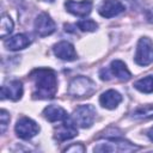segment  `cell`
<instances>
[{
  "label": "cell",
  "mask_w": 153,
  "mask_h": 153,
  "mask_svg": "<svg viewBox=\"0 0 153 153\" xmlns=\"http://www.w3.org/2000/svg\"><path fill=\"white\" fill-rule=\"evenodd\" d=\"M0 123H1L0 124L1 126V134H4L5 130H6V128H7V124L10 123V115L4 109L0 111Z\"/></svg>",
  "instance_id": "obj_21"
},
{
  "label": "cell",
  "mask_w": 153,
  "mask_h": 153,
  "mask_svg": "<svg viewBox=\"0 0 153 153\" xmlns=\"http://www.w3.org/2000/svg\"><path fill=\"white\" fill-rule=\"evenodd\" d=\"M30 43H31V39L29 38V36H26L24 33H18V35L6 39L5 47L10 50H20V49L26 48Z\"/></svg>",
  "instance_id": "obj_16"
},
{
  "label": "cell",
  "mask_w": 153,
  "mask_h": 153,
  "mask_svg": "<svg viewBox=\"0 0 153 153\" xmlns=\"http://www.w3.org/2000/svg\"><path fill=\"white\" fill-rule=\"evenodd\" d=\"M66 10L78 17H86L90 14L92 10V1L91 0H84V1H74V0H67L65 2Z\"/></svg>",
  "instance_id": "obj_9"
},
{
  "label": "cell",
  "mask_w": 153,
  "mask_h": 153,
  "mask_svg": "<svg viewBox=\"0 0 153 153\" xmlns=\"http://www.w3.org/2000/svg\"><path fill=\"white\" fill-rule=\"evenodd\" d=\"M30 78L35 85L33 97L38 99L54 98L57 91L56 74L50 68H37L30 73Z\"/></svg>",
  "instance_id": "obj_1"
},
{
  "label": "cell",
  "mask_w": 153,
  "mask_h": 153,
  "mask_svg": "<svg viewBox=\"0 0 153 153\" xmlns=\"http://www.w3.org/2000/svg\"><path fill=\"white\" fill-rule=\"evenodd\" d=\"M122 102V96L115 91V90H109L105 91L104 93H102V96L99 97V103L103 108L105 109H115L117 108V105Z\"/></svg>",
  "instance_id": "obj_14"
},
{
  "label": "cell",
  "mask_w": 153,
  "mask_h": 153,
  "mask_svg": "<svg viewBox=\"0 0 153 153\" xmlns=\"http://www.w3.org/2000/svg\"><path fill=\"white\" fill-rule=\"evenodd\" d=\"M35 30L41 37L51 35L55 31V23L47 13H41L35 20Z\"/></svg>",
  "instance_id": "obj_8"
},
{
  "label": "cell",
  "mask_w": 153,
  "mask_h": 153,
  "mask_svg": "<svg viewBox=\"0 0 153 153\" xmlns=\"http://www.w3.org/2000/svg\"><path fill=\"white\" fill-rule=\"evenodd\" d=\"M96 118V109L92 105H80L73 114L74 122L81 128H90Z\"/></svg>",
  "instance_id": "obj_6"
},
{
  "label": "cell",
  "mask_w": 153,
  "mask_h": 153,
  "mask_svg": "<svg viewBox=\"0 0 153 153\" xmlns=\"http://www.w3.org/2000/svg\"><path fill=\"white\" fill-rule=\"evenodd\" d=\"M13 30V22L12 19L7 16L4 14L1 18V25H0V36L1 38H5L7 35H10Z\"/></svg>",
  "instance_id": "obj_19"
},
{
  "label": "cell",
  "mask_w": 153,
  "mask_h": 153,
  "mask_svg": "<svg viewBox=\"0 0 153 153\" xmlns=\"http://www.w3.org/2000/svg\"><path fill=\"white\" fill-rule=\"evenodd\" d=\"M96 91V84L87 76L74 78L68 87V94L74 98L91 97Z\"/></svg>",
  "instance_id": "obj_2"
},
{
  "label": "cell",
  "mask_w": 153,
  "mask_h": 153,
  "mask_svg": "<svg viewBox=\"0 0 153 153\" xmlns=\"http://www.w3.org/2000/svg\"><path fill=\"white\" fill-rule=\"evenodd\" d=\"M45 1H50V2H51V1H54V0H45Z\"/></svg>",
  "instance_id": "obj_24"
},
{
  "label": "cell",
  "mask_w": 153,
  "mask_h": 153,
  "mask_svg": "<svg viewBox=\"0 0 153 153\" xmlns=\"http://www.w3.org/2000/svg\"><path fill=\"white\" fill-rule=\"evenodd\" d=\"M99 75H100L102 80H109L110 75H114V76H116L117 79H120L122 81H127L131 76V74L128 71L126 63L122 62L121 60H114L109 68H104V69L100 71Z\"/></svg>",
  "instance_id": "obj_5"
},
{
  "label": "cell",
  "mask_w": 153,
  "mask_h": 153,
  "mask_svg": "<svg viewBox=\"0 0 153 153\" xmlns=\"http://www.w3.org/2000/svg\"><path fill=\"white\" fill-rule=\"evenodd\" d=\"M14 129L18 137L23 140H30L39 131V127L37 126V123L27 117H22L20 120H18Z\"/></svg>",
  "instance_id": "obj_7"
},
{
  "label": "cell",
  "mask_w": 153,
  "mask_h": 153,
  "mask_svg": "<svg viewBox=\"0 0 153 153\" xmlns=\"http://www.w3.org/2000/svg\"><path fill=\"white\" fill-rule=\"evenodd\" d=\"M76 134H78V129L74 126V122L71 121L69 118H67L62 122V124H60L59 127L55 128L54 137L59 141H66V140L74 137Z\"/></svg>",
  "instance_id": "obj_11"
},
{
  "label": "cell",
  "mask_w": 153,
  "mask_h": 153,
  "mask_svg": "<svg viewBox=\"0 0 153 153\" xmlns=\"http://www.w3.org/2000/svg\"><path fill=\"white\" fill-rule=\"evenodd\" d=\"M65 151L66 152H80V153H82V152H85V147L81 143H75V145L67 147Z\"/></svg>",
  "instance_id": "obj_22"
},
{
  "label": "cell",
  "mask_w": 153,
  "mask_h": 153,
  "mask_svg": "<svg viewBox=\"0 0 153 153\" xmlns=\"http://www.w3.org/2000/svg\"><path fill=\"white\" fill-rule=\"evenodd\" d=\"M78 27L81 30V31H87V32H91V31H94L98 25L96 22L91 20V19H84V20H80L78 23Z\"/></svg>",
  "instance_id": "obj_20"
},
{
  "label": "cell",
  "mask_w": 153,
  "mask_h": 153,
  "mask_svg": "<svg viewBox=\"0 0 153 153\" xmlns=\"http://www.w3.org/2000/svg\"><path fill=\"white\" fill-rule=\"evenodd\" d=\"M134 87L143 93H152L153 92V75H148L137 80L134 84Z\"/></svg>",
  "instance_id": "obj_17"
},
{
  "label": "cell",
  "mask_w": 153,
  "mask_h": 153,
  "mask_svg": "<svg viewBox=\"0 0 153 153\" xmlns=\"http://www.w3.org/2000/svg\"><path fill=\"white\" fill-rule=\"evenodd\" d=\"M53 51L59 59L65 61H73L76 59V53L73 44H71L67 41H61L56 43L53 48Z\"/></svg>",
  "instance_id": "obj_13"
},
{
  "label": "cell",
  "mask_w": 153,
  "mask_h": 153,
  "mask_svg": "<svg viewBox=\"0 0 153 153\" xmlns=\"http://www.w3.org/2000/svg\"><path fill=\"white\" fill-rule=\"evenodd\" d=\"M23 96V84L19 80H12L8 84L1 86V99L8 98L11 100H18Z\"/></svg>",
  "instance_id": "obj_12"
},
{
  "label": "cell",
  "mask_w": 153,
  "mask_h": 153,
  "mask_svg": "<svg viewBox=\"0 0 153 153\" xmlns=\"http://www.w3.org/2000/svg\"><path fill=\"white\" fill-rule=\"evenodd\" d=\"M43 116L49 122H57V121H65L68 118V114L65 109L57 105H48L43 110Z\"/></svg>",
  "instance_id": "obj_15"
},
{
  "label": "cell",
  "mask_w": 153,
  "mask_h": 153,
  "mask_svg": "<svg viewBox=\"0 0 153 153\" xmlns=\"http://www.w3.org/2000/svg\"><path fill=\"white\" fill-rule=\"evenodd\" d=\"M126 10L124 5L120 0H104L103 4L99 6V14L104 18H112L118 16Z\"/></svg>",
  "instance_id": "obj_10"
},
{
  "label": "cell",
  "mask_w": 153,
  "mask_h": 153,
  "mask_svg": "<svg viewBox=\"0 0 153 153\" xmlns=\"http://www.w3.org/2000/svg\"><path fill=\"white\" fill-rule=\"evenodd\" d=\"M137 149H140L139 146H135L129 141H126L118 137L105 139L93 148L94 152H131Z\"/></svg>",
  "instance_id": "obj_3"
},
{
  "label": "cell",
  "mask_w": 153,
  "mask_h": 153,
  "mask_svg": "<svg viewBox=\"0 0 153 153\" xmlns=\"http://www.w3.org/2000/svg\"><path fill=\"white\" fill-rule=\"evenodd\" d=\"M131 117L134 120H149L153 118V106L145 105L141 108H137L131 112Z\"/></svg>",
  "instance_id": "obj_18"
},
{
  "label": "cell",
  "mask_w": 153,
  "mask_h": 153,
  "mask_svg": "<svg viewBox=\"0 0 153 153\" xmlns=\"http://www.w3.org/2000/svg\"><path fill=\"white\" fill-rule=\"evenodd\" d=\"M134 60L139 66H148L153 62V42L148 37L139 39Z\"/></svg>",
  "instance_id": "obj_4"
},
{
  "label": "cell",
  "mask_w": 153,
  "mask_h": 153,
  "mask_svg": "<svg viewBox=\"0 0 153 153\" xmlns=\"http://www.w3.org/2000/svg\"><path fill=\"white\" fill-rule=\"evenodd\" d=\"M147 135H148V137H149V140L151 141H153V127L148 130V133H147Z\"/></svg>",
  "instance_id": "obj_23"
}]
</instances>
